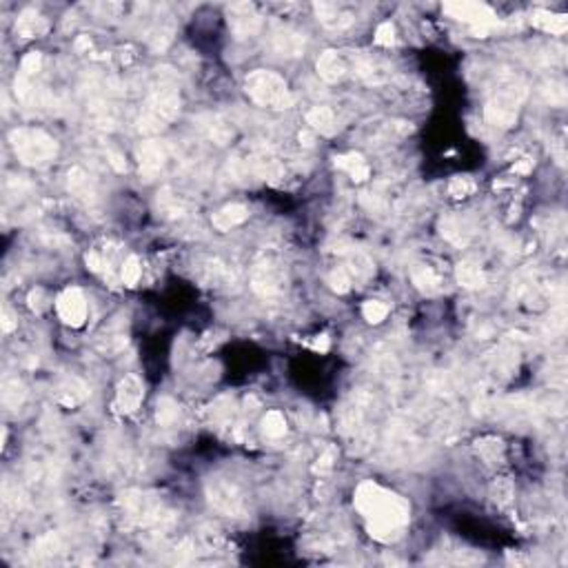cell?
I'll return each instance as SVG.
<instances>
[{
	"instance_id": "cell-34",
	"label": "cell",
	"mask_w": 568,
	"mask_h": 568,
	"mask_svg": "<svg viewBox=\"0 0 568 568\" xmlns=\"http://www.w3.org/2000/svg\"><path fill=\"white\" fill-rule=\"evenodd\" d=\"M449 191H451L453 198H466L473 191V182L466 180V178H453Z\"/></svg>"
},
{
	"instance_id": "cell-14",
	"label": "cell",
	"mask_w": 568,
	"mask_h": 568,
	"mask_svg": "<svg viewBox=\"0 0 568 568\" xmlns=\"http://www.w3.org/2000/svg\"><path fill=\"white\" fill-rule=\"evenodd\" d=\"M318 73L324 82H338L346 73V63L338 51H324L318 58Z\"/></svg>"
},
{
	"instance_id": "cell-1",
	"label": "cell",
	"mask_w": 568,
	"mask_h": 568,
	"mask_svg": "<svg viewBox=\"0 0 568 568\" xmlns=\"http://www.w3.org/2000/svg\"><path fill=\"white\" fill-rule=\"evenodd\" d=\"M355 508L364 515L371 537L380 542L397 540L411 518V506L404 498L373 482H364L358 486Z\"/></svg>"
},
{
	"instance_id": "cell-6",
	"label": "cell",
	"mask_w": 568,
	"mask_h": 568,
	"mask_svg": "<svg viewBox=\"0 0 568 568\" xmlns=\"http://www.w3.org/2000/svg\"><path fill=\"white\" fill-rule=\"evenodd\" d=\"M207 498L215 510L225 513L229 518H242L247 513L245 493L235 482L227 478H211L207 484Z\"/></svg>"
},
{
	"instance_id": "cell-12",
	"label": "cell",
	"mask_w": 568,
	"mask_h": 568,
	"mask_svg": "<svg viewBox=\"0 0 568 568\" xmlns=\"http://www.w3.org/2000/svg\"><path fill=\"white\" fill-rule=\"evenodd\" d=\"M271 47L282 58H298V56H302V53H304L306 41H304V36L300 31L284 27V29L273 31Z\"/></svg>"
},
{
	"instance_id": "cell-4",
	"label": "cell",
	"mask_w": 568,
	"mask_h": 568,
	"mask_svg": "<svg viewBox=\"0 0 568 568\" xmlns=\"http://www.w3.org/2000/svg\"><path fill=\"white\" fill-rule=\"evenodd\" d=\"M9 142L14 146V154L18 156L27 167H43L51 162L58 154V144L49 134L41 129H31V127H21L14 129L9 136Z\"/></svg>"
},
{
	"instance_id": "cell-2",
	"label": "cell",
	"mask_w": 568,
	"mask_h": 568,
	"mask_svg": "<svg viewBox=\"0 0 568 568\" xmlns=\"http://www.w3.org/2000/svg\"><path fill=\"white\" fill-rule=\"evenodd\" d=\"M526 98V87L520 78H502L498 82V89L493 91L484 116L493 127H500V129H508V127L515 124L518 114H520V105Z\"/></svg>"
},
{
	"instance_id": "cell-39",
	"label": "cell",
	"mask_w": 568,
	"mask_h": 568,
	"mask_svg": "<svg viewBox=\"0 0 568 568\" xmlns=\"http://www.w3.org/2000/svg\"><path fill=\"white\" fill-rule=\"evenodd\" d=\"M314 349H316V351H326V349H328V338H326V336H320V338L314 342Z\"/></svg>"
},
{
	"instance_id": "cell-15",
	"label": "cell",
	"mask_w": 568,
	"mask_h": 568,
	"mask_svg": "<svg viewBox=\"0 0 568 568\" xmlns=\"http://www.w3.org/2000/svg\"><path fill=\"white\" fill-rule=\"evenodd\" d=\"M247 218H249V209L245 205H227L225 209H220L211 218V223L218 231H229L237 225H242Z\"/></svg>"
},
{
	"instance_id": "cell-22",
	"label": "cell",
	"mask_w": 568,
	"mask_h": 568,
	"mask_svg": "<svg viewBox=\"0 0 568 568\" xmlns=\"http://www.w3.org/2000/svg\"><path fill=\"white\" fill-rule=\"evenodd\" d=\"M47 29V23H45V18L41 14H36V11H25L21 18H18V23H16V31L25 36V38H33V36H41L43 31Z\"/></svg>"
},
{
	"instance_id": "cell-37",
	"label": "cell",
	"mask_w": 568,
	"mask_h": 568,
	"mask_svg": "<svg viewBox=\"0 0 568 568\" xmlns=\"http://www.w3.org/2000/svg\"><path fill=\"white\" fill-rule=\"evenodd\" d=\"M107 158H109V164H112V167H114L116 171H124V162H122V158H120L118 154L107 151Z\"/></svg>"
},
{
	"instance_id": "cell-13",
	"label": "cell",
	"mask_w": 568,
	"mask_h": 568,
	"mask_svg": "<svg viewBox=\"0 0 568 568\" xmlns=\"http://www.w3.org/2000/svg\"><path fill=\"white\" fill-rule=\"evenodd\" d=\"M142 382L138 375H127L120 384H118V400L116 404L120 407V411L124 413H134L140 402H142Z\"/></svg>"
},
{
	"instance_id": "cell-19",
	"label": "cell",
	"mask_w": 568,
	"mask_h": 568,
	"mask_svg": "<svg viewBox=\"0 0 568 568\" xmlns=\"http://www.w3.org/2000/svg\"><path fill=\"white\" fill-rule=\"evenodd\" d=\"M316 14L320 18V23L331 27V29H342L351 23V16L344 14L338 5H328V3H320L316 5Z\"/></svg>"
},
{
	"instance_id": "cell-27",
	"label": "cell",
	"mask_w": 568,
	"mask_h": 568,
	"mask_svg": "<svg viewBox=\"0 0 568 568\" xmlns=\"http://www.w3.org/2000/svg\"><path fill=\"white\" fill-rule=\"evenodd\" d=\"M156 417H158V424L162 427H171L176 419H178V404L171 400V397H162L158 400V411H156Z\"/></svg>"
},
{
	"instance_id": "cell-10",
	"label": "cell",
	"mask_w": 568,
	"mask_h": 568,
	"mask_svg": "<svg viewBox=\"0 0 568 568\" xmlns=\"http://www.w3.org/2000/svg\"><path fill=\"white\" fill-rule=\"evenodd\" d=\"M251 286L260 298L278 296L280 289H282V273H280V269L276 264H271V262L255 264L253 276H251Z\"/></svg>"
},
{
	"instance_id": "cell-23",
	"label": "cell",
	"mask_w": 568,
	"mask_h": 568,
	"mask_svg": "<svg viewBox=\"0 0 568 568\" xmlns=\"http://www.w3.org/2000/svg\"><path fill=\"white\" fill-rule=\"evenodd\" d=\"M533 25L548 31V33H564L568 29V21H566V16L562 14H551V11H535L533 14Z\"/></svg>"
},
{
	"instance_id": "cell-7",
	"label": "cell",
	"mask_w": 568,
	"mask_h": 568,
	"mask_svg": "<svg viewBox=\"0 0 568 568\" xmlns=\"http://www.w3.org/2000/svg\"><path fill=\"white\" fill-rule=\"evenodd\" d=\"M56 309L60 320L69 326H82L87 320V300L82 291L76 286H69L60 293L56 300Z\"/></svg>"
},
{
	"instance_id": "cell-41",
	"label": "cell",
	"mask_w": 568,
	"mask_h": 568,
	"mask_svg": "<svg viewBox=\"0 0 568 568\" xmlns=\"http://www.w3.org/2000/svg\"><path fill=\"white\" fill-rule=\"evenodd\" d=\"M87 47H91L89 38H80V41L76 43V49H78V51H82V49H87Z\"/></svg>"
},
{
	"instance_id": "cell-3",
	"label": "cell",
	"mask_w": 568,
	"mask_h": 568,
	"mask_svg": "<svg viewBox=\"0 0 568 568\" xmlns=\"http://www.w3.org/2000/svg\"><path fill=\"white\" fill-rule=\"evenodd\" d=\"M245 87H247L249 98L260 107H271V109L293 107V96L289 91V85L276 71L255 69L247 76Z\"/></svg>"
},
{
	"instance_id": "cell-26",
	"label": "cell",
	"mask_w": 568,
	"mask_h": 568,
	"mask_svg": "<svg viewBox=\"0 0 568 568\" xmlns=\"http://www.w3.org/2000/svg\"><path fill=\"white\" fill-rule=\"evenodd\" d=\"M413 282L419 291L424 293H435L439 289V278L433 273V269L429 267H417L413 269Z\"/></svg>"
},
{
	"instance_id": "cell-20",
	"label": "cell",
	"mask_w": 568,
	"mask_h": 568,
	"mask_svg": "<svg viewBox=\"0 0 568 568\" xmlns=\"http://www.w3.org/2000/svg\"><path fill=\"white\" fill-rule=\"evenodd\" d=\"M336 167L344 169L355 182H362L369 178V164L364 162V158L360 154H349V156H338L336 158Z\"/></svg>"
},
{
	"instance_id": "cell-38",
	"label": "cell",
	"mask_w": 568,
	"mask_h": 568,
	"mask_svg": "<svg viewBox=\"0 0 568 568\" xmlns=\"http://www.w3.org/2000/svg\"><path fill=\"white\" fill-rule=\"evenodd\" d=\"M530 167H533V164H530V160H522V162H515L513 171H515V173H528Z\"/></svg>"
},
{
	"instance_id": "cell-17",
	"label": "cell",
	"mask_w": 568,
	"mask_h": 568,
	"mask_svg": "<svg viewBox=\"0 0 568 568\" xmlns=\"http://www.w3.org/2000/svg\"><path fill=\"white\" fill-rule=\"evenodd\" d=\"M200 129H203L207 134V138H211L215 144H227L233 138V129L229 127V122L223 120L220 116L200 118Z\"/></svg>"
},
{
	"instance_id": "cell-18",
	"label": "cell",
	"mask_w": 568,
	"mask_h": 568,
	"mask_svg": "<svg viewBox=\"0 0 568 568\" xmlns=\"http://www.w3.org/2000/svg\"><path fill=\"white\" fill-rule=\"evenodd\" d=\"M69 191L76 195V198H80V200H85V203H94L96 200V189H94V182L89 180V176L80 169V167H73L71 171H69Z\"/></svg>"
},
{
	"instance_id": "cell-40",
	"label": "cell",
	"mask_w": 568,
	"mask_h": 568,
	"mask_svg": "<svg viewBox=\"0 0 568 568\" xmlns=\"http://www.w3.org/2000/svg\"><path fill=\"white\" fill-rule=\"evenodd\" d=\"M300 142H302L304 146H311V144H314V136H311L309 132H302V134H300Z\"/></svg>"
},
{
	"instance_id": "cell-31",
	"label": "cell",
	"mask_w": 568,
	"mask_h": 568,
	"mask_svg": "<svg viewBox=\"0 0 568 568\" xmlns=\"http://www.w3.org/2000/svg\"><path fill=\"white\" fill-rule=\"evenodd\" d=\"M41 65H43V56H41L38 51H31V53H27V56L23 58V65H21V76H25V78L33 80L36 73L41 71Z\"/></svg>"
},
{
	"instance_id": "cell-36",
	"label": "cell",
	"mask_w": 568,
	"mask_h": 568,
	"mask_svg": "<svg viewBox=\"0 0 568 568\" xmlns=\"http://www.w3.org/2000/svg\"><path fill=\"white\" fill-rule=\"evenodd\" d=\"M333 460H336V451L328 449L322 457H320V464H318V471H328L333 466Z\"/></svg>"
},
{
	"instance_id": "cell-32",
	"label": "cell",
	"mask_w": 568,
	"mask_h": 568,
	"mask_svg": "<svg viewBox=\"0 0 568 568\" xmlns=\"http://www.w3.org/2000/svg\"><path fill=\"white\" fill-rule=\"evenodd\" d=\"M544 96H546L548 102L555 105V107H564L566 105V89H564L562 82H555V80L548 82L544 87Z\"/></svg>"
},
{
	"instance_id": "cell-24",
	"label": "cell",
	"mask_w": 568,
	"mask_h": 568,
	"mask_svg": "<svg viewBox=\"0 0 568 568\" xmlns=\"http://www.w3.org/2000/svg\"><path fill=\"white\" fill-rule=\"evenodd\" d=\"M442 235L453 245H466L468 242V229L457 218L442 220Z\"/></svg>"
},
{
	"instance_id": "cell-30",
	"label": "cell",
	"mask_w": 568,
	"mask_h": 568,
	"mask_svg": "<svg viewBox=\"0 0 568 568\" xmlns=\"http://www.w3.org/2000/svg\"><path fill=\"white\" fill-rule=\"evenodd\" d=\"M25 397V389H23V384L18 382V380H11L5 384V391H3V400H5V404L11 407V409H18V404L23 402Z\"/></svg>"
},
{
	"instance_id": "cell-28",
	"label": "cell",
	"mask_w": 568,
	"mask_h": 568,
	"mask_svg": "<svg viewBox=\"0 0 568 568\" xmlns=\"http://www.w3.org/2000/svg\"><path fill=\"white\" fill-rule=\"evenodd\" d=\"M362 314H364V318L369 320L371 324H380L384 318L389 316V306L384 304V302H380V300H369V302L362 306Z\"/></svg>"
},
{
	"instance_id": "cell-9",
	"label": "cell",
	"mask_w": 568,
	"mask_h": 568,
	"mask_svg": "<svg viewBox=\"0 0 568 568\" xmlns=\"http://www.w3.org/2000/svg\"><path fill=\"white\" fill-rule=\"evenodd\" d=\"M260 14L251 3H237L229 7V27L237 38H249L260 29Z\"/></svg>"
},
{
	"instance_id": "cell-11",
	"label": "cell",
	"mask_w": 568,
	"mask_h": 568,
	"mask_svg": "<svg viewBox=\"0 0 568 568\" xmlns=\"http://www.w3.org/2000/svg\"><path fill=\"white\" fill-rule=\"evenodd\" d=\"M138 160H140L142 178L144 180H154L162 171L164 162H167V149H164L162 142H156V140L142 142L140 149H138Z\"/></svg>"
},
{
	"instance_id": "cell-21",
	"label": "cell",
	"mask_w": 568,
	"mask_h": 568,
	"mask_svg": "<svg viewBox=\"0 0 568 568\" xmlns=\"http://www.w3.org/2000/svg\"><path fill=\"white\" fill-rule=\"evenodd\" d=\"M457 282L466 289H482L486 284L484 271L473 262H460L457 264Z\"/></svg>"
},
{
	"instance_id": "cell-8",
	"label": "cell",
	"mask_w": 568,
	"mask_h": 568,
	"mask_svg": "<svg viewBox=\"0 0 568 568\" xmlns=\"http://www.w3.org/2000/svg\"><path fill=\"white\" fill-rule=\"evenodd\" d=\"M446 11L453 14V18H460V21L471 23L475 31H482V33H486L498 23L495 14H493L486 5H480V3H453V5H446Z\"/></svg>"
},
{
	"instance_id": "cell-35",
	"label": "cell",
	"mask_w": 568,
	"mask_h": 568,
	"mask_svg": "<svg viewBox=\"0 0 568 568\" xmlns=\"http://www.w3.org/2000/svg\"><path fill=\"white\" fill-rule=\"evenodd\" d=\"M393 41H395V29H393V25L391 23H382L377 27V31H375V43L389 47V45H393Z\"/></svg>"
},
{
	"instance_id": "cell-16",
	"label": "cell",
	"mask_w": 568,
	"mask_h": 568,
	"mask_svg": "<svg viewBox=\"0 0 568 568\" xmlns=\"http://www.w3.org/2000/svg\"><path fill=\"white\" fill-rule=\"evenodd\" d=\"M306 122L311 124V129L320 132L322 136H333L338 132V120L336 114L328 107H314L306 114Z\"/></svg>"
},
{
	"instance_id": "cell-25",
	"label": "cell",
	"mask_w": 568,
	"mask_h": 568,
	"mask_svg": "<svg viewBox=\"0 0 568 568\" xmlns=\"http://www.w3.org/2000/svg\"><path fill=\"white\" fill-rule=\"evenodd\" d=\"M262 429H264L267 437L278 439L286 433V419L280 411H269L262 419Z\"/></svg>"
},
{
	"instance_id": "cell-5",
	"label": "cell",
	"mask_w": 568,
	"mask_h": 568,
	"mask_svg": "<svg viewBox=\"0 0 568 568\" xmlns=\"http://www.w3.org/2000/svg\"><path fill=\"white\" fill-rule=\"evenodd\" d=\"M180 114V96L171 87H160L146 98L138 120L142 134H158Z\"/></svg>"
},
{
	"instance_id": "cell-29",
	"label": "cell",
	"mask_w": 568,
	"mask_h": 568,
	"mask_svg": "<svg viewBox=\"0 0 568 568\" xmlns=\"http://www.w3.org/2000/svg\"><path fill=\"white\" fill-rule=\"evenodd\" d=\"M140 276H142L140 260L136 258V255H132V258H127L124 264H122V282H124L127 286H134V284H138Z\"/></svg>"
},
{
	"instance_id": "cell-33",
	"label": "cell",
	"mask_w": 568,
	"mask_h": 568,
	"mask_svg": "<svg viewBox=\"0 0 568 568\" xmlns=\"http://www.w3.org/2000/svg\"><path fill=\"white\" fill-rule=\"evenodd\" d=\"M328 284H331V289L338 293H346L351 289V278L344 269H336L331 276H328Z\"/></svg>"
}]
</instances>
